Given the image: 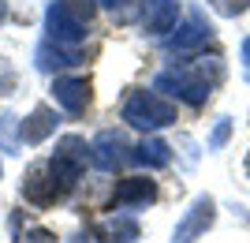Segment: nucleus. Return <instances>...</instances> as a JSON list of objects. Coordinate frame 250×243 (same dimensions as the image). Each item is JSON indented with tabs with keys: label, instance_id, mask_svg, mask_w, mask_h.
<instances>
[{
	"label": "nucleus",
	"instance_id": "f257e3e1",
	"mask_svg": "<svg viewBox=\"0 0 250 243\" xmlns=\"http://www.w3.org/2000/svg\"><path fill=\"white\" fill-rule=\"evenodd\" d=\"M220 83H224V60H220L217 53L213 56L194 53L190 60L172 64V67H165V71L153 79V86L161 90V94L179 97V101H187L190 109L206 105Z\"/></svg>",
	"mask_w": 250,
	"mask_h": 243
},
{
	"label": "nucleus",
	"instance_id": "f03ea898",
	"mask_svg": "<svg viewBox=\"0 0 250 243\" xmlns=\"http://www.w3.org/2000/svg\"><path fill=\"white\" fill-rule=\"evenodd\" d=\"M97 8H101L97 0H49V8H45V34H49V42L79 49L90 38V22H94Z\"/></svg>",
	"mask_w": 250,
	"mask_h": 243
},
{
	"label": "nucleus",
	"instance_id": "7ed1b4c3",
	"mask_svg": "<svg viewBox=\"0 0 250 243\" xmlns=\"http://www.w3.org/2000/svg\"><path fill=\"white\" fill-rule=\"evenodd\" d=\"M120 116L135 127V131L153 135V131H161V127H172V124H176V120H179V109H176V101H168L157 86H153V90L135 86V90H127L124 105H120Z\"/></svg>",
	"mask_w": 250,
	"mask_h": 243
},
{
	"label": "nucleus",
	"instance_id": "20e7f679",
	"mask_svg": "<svg viewBox=\"0 0 250 243\" xmlns=\"http://www.w3.org/2000/svg\"><path fill=\"white\" fill-rule=\"evenodd\" d=\"M90 161H94V150L86 146V138L63 135L60 142H56V150H52V157H49V169H52V176H56L67 191H75Z\"/></svg>",
	"mask_w": 250,
	"mask_h": 243
},
{
	"label": "nucleus",
	"instance_id": "39448f33",
	"mask_svg": "<svg viewBox=\"0 0 250 243\" xmlns=\"http://www.w3.org/2000/svg\"><path fill=\"white\" fill-rule=\"evenodd\" d=\"M67 195H71V191L52 176L49 161H34L30 169L22 172V199L30 202L34 210H49V206H56V202H63Z\"/></svg>",
	"mask_w": 250,
	"mask_h": 243
},
{
	"label": "nucleus",
	"instance_id": "423d86ee",
	"mask_svg": "<svg viewBox=\"0 0 250 243\" xmlns=\"http://www.w3.org/2000/svg\"><path fill=\"white\" fill-rule=\"evenodd\" d=\"M153 202H157V180H149V176H124V180L112 187L104 210L131 213V210H146V206H153Z\"/></svg>",
	"mask_w": 250,
	"mask_h": 243
},
{
	"label": "nucleus",
	"instance_id": "0eeeda50",
	"mask_svg": "<svg viewBox=\"0 0 250 243\" xmlns=\"http://www.w3.org/2000/svg\"><path fill=\"white\" fill-rule=\"evenodd\" d=\"M52 97L67 116H86L94 105V83H90V75H56Z\"/></svg>",
	"mask_w": 250,
	"mask_h": 243
},
{
	"label": "nucleus",
	"instance_id": "6e6552de",
	"mask_svg": "<svg viewBox=\"0 0 250 243\" xmlns=\"http://www.w3.org/2000/svg\"><path fill=\"white\" fill-rule=\"evenodd\" d=\"M213 221H217V202H213V195H198V199L190 202V210L183 213V221L176 224V232H172L168 243H194V240H202V236L213 228Z\"/></svg>",
	"mask_w": 250,
	"mask_h": 243
},
{
	"label": "nucleus",
	"instance_id": "1a4fd4ad",
	"mask_svg": "<svg viewBox=\"0 0 250 243\" xmlns=\"http://www.w3.org/2000/svg\"><path fill=\"white\" fill-rule=\"evenodd\" d=\"M90 150H94V165H97L101 172H116L127 157H135V150L127 146L124 131H112V127L97 131V138L90 142Z\"/></svg>",
	"mask_w": 250,
	"mask_h": 243
},
{
	"label": "nucleus",
	"instance_id": "9d476101",
	"mask_svg": "<svg viewBox=\"0 0 250 243\" xmlns=\"http://www.w3.org/2000/svg\"><path fill=\"white\" fill-rule=\"evenodd\" d=\"M209 42H213V26L202 19V11H194L187 19V26L168 38V53L172 56H194L198 49H206Z\"/></svg>",
	"mask_w": 250,
	"mask_h": 243
},
{
	"label": "nucleus",
	"instance_id": "9b49d317",
	"mask_svg": "<svg viewBox=\"0 0 250 243\" xmlns=\"http://www.w3.org/2000/svg\"><path fill=\"white\" fill-rule=\"evenodd\" d=\"M83 60H86L83 49H67V45H56V42H49V38L34 49V64H38V71H49V75L63 71V67H79Z\"/></svg>",
	"mask_w": 250,
	"mask_h": 243
},
{
	"label": "nucleus",
	"instance_id": "f8f14e48",
	"mask_svg": "<svg viewBox=\"0 0 250 243\" xmlns=\"http://www.w3.org/2000/svg\"><path fill=\"white\" fill-rule=\"evenodd\" d=\"M56 124H60V116H56V109L52 105H34V112L26 120H19V138L22 146H38V142H45V138L56 131Z\"/></svg>",
	"mask_w": 250,
	"mask_h": 243
},
{
	"label": "nucleus",
	"instance_id": "ddd939ff",
	"mask_svg": "<svg viewBox=\"0 0 250 243\" xmlns=\"http://www.w3.org/2000/svg\"><path fill=\"white\" fill-rule=\"evenodd\" d=\"M179 19V0H142V30L146 34H168L176 30Z\"/></svg>",
	"mask_w": 250,
	"mask_h": 243
},
{
	"label": "nucleus",
	"instance_id": "4468645a",
	"mask_svg": "<svg viewBox=\"0 0 250 243\" xmlns=\"http://www.w3.org/2000/svg\"><path fill=\"white\" fill-rule=\"evenodd\" d=\"M94 240H101V243H135L138 240V221L131 213H112V217H104L94 228Z\"/></svg>",
	"mask_w": 250,
	"mask_h": 243
},
{
	"label": "nucleus",
	"instance_id": "2eb2a0df",
	"mask_svg": "<svg viewBox=\"0 0 250 243\" xmlns=\"http://www.w3.org/2000/svg\"><path fill=\"white\" fill-rule=\"evenodd\" d=\"M135 161L146 165V169H165L168 161H172V146H168L165 138H157V135H146L135 146Z\"/></svg>",
	"mask_w": 250,
	"mask_h": 243
},
{
	"label": "nucleus",
	"instance_id": "dca6fc26",
	"mask_svg": "<svg viewBox=\"0 0 250 243\" xmlns=\"http://www.w3.org/2000/svg\"><path fill=\"white\" fill-rule=\"evenodd\" d=\"M22 138H19V116L15 112H0V150L4 154H19Z\"/></svg>",
	"mask_w": 250,
	"mask_h": 243
},
{
	"label": "nucleus",
	"instance_id": "f3484780",
	"mask_svg": "<svg viewBox=\"0 0 250 243\" xmlns=\"http://www.w3.org/2000/svg\"><path fill=\"white\" fill-rule=\"evenodd\" d=\"M15 243H60V240H56V232L42 228V224H30L26 232H22V228H15Z\"/></svg>",
	"mask_w": 250,
	"mask_h": 243
},
{
	"label": "nucleus",
	"instance_id": "a211bd4d",
	"mask_svg": "<svg viewBox=\"0 0 250 243\" xmlns=\"http://www.w3.org/2000/svg\"><path fill=\"white\" fill-rule=\"evenodd\" d=\"M206 4L217 11V15H224V19H239L243 11L250 8V0H206Z\"/></svg>",
	"mask_w": 250,
	"mask_h": 243
},
{
	"label": "nucleus",
	"instance_id": "6ab92c4d",
	"mask_svg": "<svg viewBox=\"0 0 250 243\" xmlns=\"http://www.w3.org/2000/svg\"><path fill=\"white\" fill-rule=\"evenodd\" d=\"M228 135H231V120H220V124L213 127V135H209V150H220L228 142Z\"/></svg>",
	"mask_w": 250,
	"mask_h": 243
},
{
	"label": "nucleus",
	"instance_id": "aec40b11",
	"mask_svg": "<svg viewBox=\"0 0 250 243\" xmlns=\"http://www.w3.org/2000/svg\"><path fill=\"white\" fill-rule=\"evenodd\" d=\"M97 4H101V8H108V11H124L131 0H97Z\"/></svg>",
	"mask_w": 250,
	"mask_h": 243
},
{
	"label": "nucleus",
	"instance_id": "412c9836",
	"mask_svg": "<svg viewBox=\"0 0 250 243\" xmlns=\"http://www.w3.org/2000/svg\"><path fill=\"white\" fill-rule=\"evenodd\" d=\"M243 64H247V79H250V38H243Z\"/></svg>",
	"mask_w": 250,
	"mask_h": 243
},
{
	"label": "nucleus",
	"instance_id": "4be33fe9",
	"mask_svg": "<svg viewBox=\"0 0 250 243\" xmlns=\"http://www.w3.org/2000/svg\"><path fill=\"white\" fill-rule=\"evenodd\" d=\"M8 19V0H0V22Z\"/></svg>",
	"mask_w": 250,
	"mask_h": 243
},
{
	"label": "nucleus",
	"instance_id": "5701e85b",
	"mask_svg": "<svg viewBox=\"0 0 250 243\" xmlns=\"http://www.w3.org/2000/svg\"><path fill=\"white\" fill-rule=\"evenodd\" d=\"M243 169H247V176H250V154H247V161H243Z\"/></svg>",
	"mask_w": 250,
	"mask_h": 243
},
{
	"label": "nucleus",
	"instance_id": "b1692460",
	"mask_svg": "<svg viewBox=\"0 0 250 243\" xmlns=\"http://www.w3.org/2000/svg\"><path fill=\"white\" fill-rule=\"evenodd\" d=\"M71 243H86V236H75V240H71Z\"/></svg>",
	"mask_w": 250,
	"mask_h": 243
},
{
	"label": "nucleus",
	"instance_id": "393cba45",
	"mask_svg": "<svg viewBox=\"0 0 250 243\" xmlns=\"http://www.w3.org/2000/svg\"><path fill=\"white\" fill-rule=\"evenodd\" d=\"M0 176H4V165H0Z\"/></svg>",
	"mask_w": 250,
	"mask_h": 243
}]
</instances>
